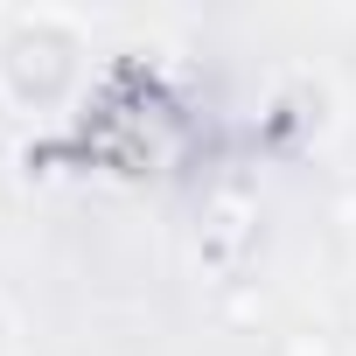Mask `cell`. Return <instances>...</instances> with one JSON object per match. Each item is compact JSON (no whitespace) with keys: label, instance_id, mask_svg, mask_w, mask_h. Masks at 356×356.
<instances>
[{"label":"cell","instance_id":"6da1fadb","mask_svg":"<svg viewBox=\"0 0 356 356\" xmlns=\"http://www.w3.org/2000/svg\"><path fill=\"white\" fill-rule=\"evenodd\" d=\"M0 349H8V321H0Z\"/></svg>","mask_w":356,"mask_h":356}]
</instances>
